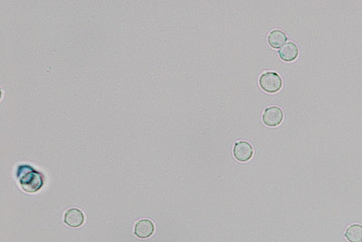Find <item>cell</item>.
<instances>
[{"instance_id":"4","label":"cell","mask_w":362,"mask_h":242,"mask_svg":"<svg viewBox=\"0 0 362 242\" xmlns=\"http://www.w3.org/2000/svg\"><path fill=\"white\" fill-rule=\"evenodd\" d=\"M253 147L246 141H239L234 147V156L238 161L246 162L253 156Z\"/></svg>"},{"instance_id":"7","label":"cell","mask_w":362,"mask_h":242,"mask_svg":"<svg viewBox=\"0 0 362 242\" xmlns=\"http://www.w3.org/2000/svg\"><path fill=\"white\" fill-rule=\"evenodd\" d=\"M299 49L295 43L289 42L283 44L279 50V55L284 62H292L297 58Z\"/></svg>"},{"instance_id":"2","label":"cell","mask_w":362,"mask_h":242,"mask_svg":"<svg viewBox=\"0 0 362 242\" xmlns=\"http://www.w3.org/2000/svg\"><path fill=\"white\" fill-rule=\"evenodd\" d=\"M260 86L266 92L275 93L280 91L282 87V79L278 73L268 71L263 73L259 80Z\"/></svg>"},{"instance_id":"6","label":"cell","mask_w":362,"mask_h":242,"mask_svg":"<svg viewBox=\"0 0 362 242\" xmlns=\"http://www.w3.org/2000/svg\"><path fill=\"white\" fill-rule=\"evenodd\" d=\"M155 227L152 221L143 219L138 221L134 227V233L136 236L141 239H146L151 237L154 233Z\"/></svg>"},{"instance_id":"8","label":"cell","mask_w":362,"mask_h":242,"mask_svg":"<svg viewBox=\"0 0 362 242\" xmlns=\"http://www.w3.org/2000/svg\"><path fill=\"white\" fill-rule=\"evenodd\" d=\"M286 41V35L281 30H273L268 35V43L273 48L282 47Z\"/></svg>"},{"instance_id":"9","label":"cell","mask_w":362,"mask_h":242,"mask_svg":"<svg viewBox=\"0 0 362 242\" xmlns=\"http://www.w3.org/2000/svg\"><path fill=\"white\" fill-rule=\"evenodd\" d=\"M345 237L350 242H362V226L353 224L347 229Z\"/></svg>"},{"instance_id":"5","label":"cell","mask_w":362,"mask_h":242,"mask_svg":"<svg viewBox=\"0 0 362 242\" xmlns=\"http://www.w3.org/2000/svg\"><path fill=\"white\" fill-rule=\"evenodd\" d=\"M64 221L66 225L71 228H78L83 224L84 215L81 210L73 208L65 212Z\"/></svg>"},{"instance_id":"1","label":"cell","mask_w":362,"mask_h":242,"mask_svg":"<svg viewBox=\"0 0 362 242\" xmlns=\"http://www.w3.org/2000/svg\"><path fill=\"white\" fill-rule=\"evenodd\" d=\"M16 176L22 188L27 193H36L43 186V174L30 166L24 165L18 167Z\"/></svg>"},{"instance_id":"3","label":"cell","mask_w":362,"mask_h":242,"mask_svg":"<svg viewBox=\"0 0 362 242\" xmlns=\"http://www.w3.org/2000/svg\"><path fill=\"white\" fill-rule=\"evenodd\" d=\"M283 119V114L280 108L270 107L263 114V121L268 127H277Z\"/></svg>"}]
</instances>
